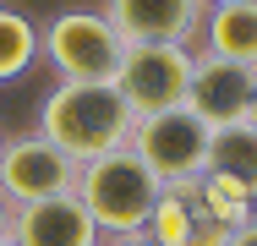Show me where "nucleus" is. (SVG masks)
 <instances>
[{"mask_svg":"<svg viewBox=\"0 0 257 246\" xmlns=\"http://www.w3.org/2000/svg\"><path fill=\"white\" fill-rule=\"evenodd\" d=\"M208 170L241 181L246 192L257 197V132L241 120V126H219L213 132V148H208Z\"/></svg>","mask_w":257,"mask_h":246,"instance_id":"9b49d317","label":"nucleus"},{"mask_svg":"<svg viewBox=\"0 0 257 246\" xmlns=\"http://www.w3.org/2000/svg\"><path fill=\"white\" fill-rule=\"evenodd\" d=\"M159 192H164V181L132 153V143L88 159L82 175H77V197H82V208L93 213V224H99L104 241L143 230L148 213H154V202H159Z\"/></svg>","mask_w":257,"mask_h":246,"instance_id":"f03ea898","label":"nucleus"},{"mask_svg":"<svg viewBox=\"0 0 257 246\" xmlns=\"http://www.w3.org/2000/svg\"><path fill=\"white\" fill-rule=\"evenodd\" d=\"M39 55L55 66L60 82H115L126 39L99 6H66L50 22H39Z\"/></svg>","mask_w":257,"mask_h":246,"instance_id":"7ed1b4c3","label":"nucleus"},{"mask_svg":"<svg viewBox=\"0 0 257 246\" xmlns=\"http://www.w3.org/2000/svg\"><path fill=\"white\" fill-rule=\"evenodd\" d=\"M0 246H11V202L0 197Z\"/></svg>","mask_w":257,"mask_h":246,"instance_id":"dca6fc26","label":"nucleus"},{"mask_svg":"<svg viewBox=\"0 0 257 246\" xmlns=\"http://www.w3.org/2000/svg\"><path fill=\"white\" fill-rule=\"evenodd\" d=\"M104 17L126 44H192L203 33V0H104Z\"/></svg>","mask_w":257,"mask_h":246,"instance_id":"6e6552de","label":"nucleus"},{"mask_svg":"<svg viewBox=\"0 0 257 246\" xmlns=\"http://www.w3.org/2000/svg\"><path fill=\"white\" fill-rule=\"evenodd\" d=\"M257 98V66H241V60H224V55H197L192 60V88H186V109L208 120L213 132L219 126H241L246 109Z\"/></svg>","mask_w":257,"mask_h":246,"instance_id":"0eeeda50","label":"nucleus"},{"mask_svg":"<svg viewBox=\"0 0 257 246\" xmlns=\"http://www.w3.org/2000/svg\"><path fill=\"white\" fill-rule=\"evenodd\" d=\"M203 6H208V11H213V6H235V0H203Z\"/></svg>","mask_w":257,"mask_h":246,"instance_id":"a211bd4d","label":"nucleus"},{"mask_svg":"<svg viewBox=\"0 0 257 246\" xmlns=\"http://www.w3.org/2000/svg\"><path fill=\"white\" fill-rule=\"evenodd\" d=\"M224 246H257V213L241 224V230H230V241H224Z\"/></svg>","mask_w":257,"mask_h":246,"instance_id":"4468645a","label":"nucleus"},{"mask_svg":"<svg viewBox=\"0 0 257 246\" xmlns=\"http://www.w3.org/2000/svg\"><path fill=\"white\" fill-rule=\"evenodd\" d=\"M0 148H6V137H0Z\"/></svg>","mask_w":257,"mask_h":246,"instance_id":"6ab92c4d","label":"nucleus"},{"mask_svg":"<svg viewBox=\"0 0 257 246\" xmlns=\"http://www.w3.org/2000/svg\"><path fill=\"white\" fill-rule=\"evenodd\" d=\"M11 246H104V235L82 208V197L66 192L50 202L11 208Z\"/></svg>","mask_w":257,"mask_h":246,"instance_id":"1a4fd4ad","label":"nucleus"},{"mask_svg":"<svg viewBox=\"0 0 257 246\" xmlns=\"http://www.w3.org/2000/svg\"><path fill=\"white\" fill-rule=\"evenodd\" d=\"M192 44H126V60L115 71V88L132 104V115H159V109H175L186 104L192 88Z\"/></svg>","mask_w":257,"mask_h":246,"instance_id":"423d86ee","label":"nucleus"},{"mask_svg":"<svg viewBox=\"0 0 257 246\" xmlns=\"http://www.w3.org/2000/svg\"><path fill=\"white\" fill-rule=\"evenodd\" d=\"M77 175L82 164L55 148L44 132H22V137H6L0 148V197L11 208H28V202H50V197L77 192Z\"/></svg>","mask_w":257,"mask_h":246,"instance_id":"39448f33","label":"nucleus"},{"mask_svg":"<svg viewBox=\"0 0 257 246\" xmlns=\"http://www.w3.org/2000/svg\"><path fill=\"white\" fill-rule=\"evenodd\" d=\"M104 246H159V241H148L143 230H132V235H109V241H104Z\"/></svg>","mask_w":257,"mask_h":246,"instance_id":"2eb2a0df","label":"nucleus"},{"mask_svg":"<svg viewBox=\"0 0 257 246\" xmlns=\"http://www.w3.org/2000/svg\"><path fill=\"white\" fill-rule=\"evenodd\" d=\"M246 126H252V132H257V98H252V109H246Z\"/></svg>","mask_w":257,"mask_h":246,"instance_id":"f3484780","label":"nucleus"},{"mask_svg":"<svg viewBox=\"0 0 257 246\" xmlns=\"http://www.w3.org/2000/svg\"><path fill=\"white\" fill-rule=\"evenodd\" d=\"M203 49L257 66V0H235V6H213L203 17Z\"/></svg>","mask_w":257,"mask_h":246,"instance_id":"9d476101","label":"nucleus"},{"mask_svg":"<svg viewBox=\"0 0 257 246\" xmlns=\"http://www.w3.org/2000/svg\"><path fill=\"white\" fill-rule=\"evenodd\" d=\"M132 104L120 98L115 82H55L44 104H39V126L55 148H66L77 164L99 159L109 148H120L132 137Z\"/></svg>","mask_w":257,"mask_h":246,"instance_id":"f257e3e1","label":"nucleus"},{"mask_svg":"<svg viewBox=\"0 0 257 246\" xmlns=\"http://www.w3.org/2000/svg\"><path fill=\"white\" fill-rule=\"evenodd\" d=\"M33 60H39V22L17 6H0V82L28 77Z\"/></svg>","mask_w":257,"mask_h":246,"instance_id":"f8f14e48","label":"nucleus"},{"mask_svg":"<svg viewBox=\"0 0 257 246\" xmlns=\"http://www.w3.org/2000/svg\"><path fill=\"white\" fill-rule=\"evenodd\" d=\"M197 197H203V208L219 219V224H230V230H241L246 219L257 213V197L241 186V181H230V175H219V170H203L197 175Z\"/></svg>","mask_w":257,"mask_h":246,"instance_id":"ddd939ff","label":"nucleus"},{"mask_svg":"<svg viewBox=\"0 0 257 246\" xmlns=\"http://www.w3.org/2000/svg\"><path fill=\"white\" fill-rule=\"evenodd\" d=\"M126 143H132V153L170 186V181H192V175L208 170L213 126L197 120L186 104H175V109H159V115L132 120V137H126Z\"/></svg>","mask_w":257,"mask_h":246,"instance_id":"20e7f679","label":"nucleus"}]
</instances>
